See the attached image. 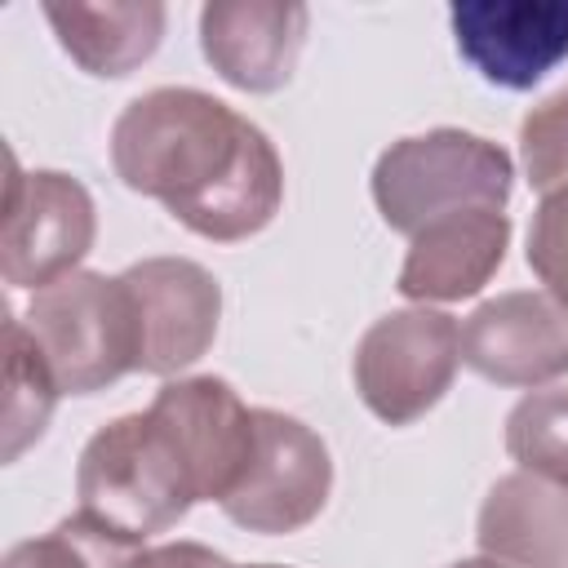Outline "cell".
<instances>
[{"instance_id": "cell-21", "label": "cell", "mask_w": 568, "mask_h": 568, "mask_svg": "<svg viewBox=\"0 0 568 568\" xmlns=\"http://www.w3.org/2000/svg\"><path fill=\"white\" fill-rule=\"evenodd\" d=\"M155 568H231V559L200 541H164L155 546Z\"/></svg>"}, {"instance_id": "cell-20", "label": "cell", "mask_w": 568, "mask_h": 568, "mask_svg": "<svg viewBox=\"0 0 568 568\" xmlns=\"http://www.w3.org/2000/svg\"><path fill=\"white\" fill-rule=\"evenodd\" d=\"M528 266L546 293L568 306V186L541 195L528 226Z\"/></svg>"}, {"instance_id": "cell-6", "label": "cell", "mask_w": 568, "mask_h": 568, "mask_svg": "<svg viewBox=\"0 0 568 568\" xmlns=\"http://www.w3.org/2000/svg\"><path fill=\"white\" fill-rule=\"evenodd\" d=\"M98 235V209L80 178L58 169L27 173L9 155L4 222H0V275L13 288H49L80 271Z\"/></svg>"}, {"instance_id": "cell-10", "label": "cell", "mask_w": 568, "mask_h": 568, "mask_svg": "<svg viewBox=\"0 0 568 568\" xmlns=\"http://www.w3.org/2000/svg\"><path fill=\"white\" fill-rule=\"evenodd\" d=\"M462 359L497 386H546L568 377V306L532 288L497 293L466 315Z\"/></svg>"}, {"instance_id": "cell-13", "label": "cell", "mask_w": 568, "mask_h": 568, "mask_svg": "<svg viewBox=\"0 0 568 568\" xmlns=\"http://www.w3.org/2000/svg\"><path fill=\"white\" fill-rule=\"evenodd\" d=\"M151 408L178 430L200 479V501H222L253 453V408L222 377L164 382Z\"/></svg>"}, {"instance_id": "cell-3", "label": "cell", "mask_w": 568, "mask_h": 568, "mask_svg": "<svg viewBox=\"0 0 568 568\" xmlns=\"http://www.w3.org/2000/svg\"><path fill=\"white\" fill-rule=\"evenodd\" d=\"M510 186V155L466 129H430L399 138L373 164V204L382 222L408 240L422 226L462 209H506Z\"/></svg>"}, {"instance_id": "cell-2", "label": "cell", "mask_w": 568, "mask_h": 568, "mask_svg": "<svg viewBox=\"0 0 568 568\" xmlns=\"http://www.w3.org/2000/svg\"><path fill=\"white\" fill-rule=\"evenodd\" d=\"M75 497L84 515L146 541L186 519L200 501V479L178 430L146 404L89 435L75 466Z\"/></svg>"}, {"instance_id": "cell-11", "label": "cell", "mask_w": 568, "mask_h": 568, "mask_svg": "<svg viewBox=\"0 0 568 568\" xmlns=\"http://www.w3.org/2000/svg\"><path fill=\"white\" fill-rule=\"evenodd\" d=\"M311 9L280 0H209L200 9V49L209 67L244 93H275L293 80Z\"/></svg>"}, {"instance_id": "cell-4", "label": "cell", "mask_w": 568, "mask_h": 568, "mask_svg": "<svg viewBox=\"0 0 568 568\" xmlns=\"http://www.w3.org/2000/svg\"><path fill=\"white\" fill-rule=\"evenodd\" d=\"M22 324L44 351L62 395H93L138 373V320L120 275L71 271L31 293Z\"/></svg>"}, {"instance_id": "cell-15", "label": "cell", "mask_w": 568, "mask_h": 568, "mask_svg": "<svg viewBox=\"0 0 568 568\" xmlns=\"http://www.w3.org/2000/svg\"><path fill=\"white\" fill-rule=\"evenodd\" d=\"M44 18L71 62L89 75H129L142 67L164 36V4H44Z\"/></svg>"}, {"instance_id": "cell-23", "label": "cell", "mask_w": 568, "mask_h": 568, "mask_svg": "<svg viewBox=\"0 0 568 568\" xmlns=\"http://www.w3.org/2000/svg\"><path fill=\"white\" fill-rule=\"evenodd\" d=\"M231 568H284V564H231Z\"/></svg>"}, {"instance_id": "cell-14", "label": "cell", "mask_w": 568, "mask_h": 568, "mask_svg": "<svg viewBox=\"0 0 568 568\" xmlns=\"http://www.w3.org/2000/svg\"><path fill=\"white\" fill-rule=\"evenodd\" d=\"M484 559L506 568H568V493L541 475H501L475 524Z\"/></svg>"}, {"instance_id": "cell-12", "label": "cell", "mask_w": 568, "mask_h": 568, "mask_svg": "<svg viewBox=\"0 0 568 568\" xmlns=\"http://www.w3.org/2000/svg\"><path fill=\"white\" fill-rule=\"evenodd\" d=\"M510 217L506 209H462L408 240L399 266V293L408 302H462L475 297L506 262Z\"/></svg>"}, {"instance_id": "cell-17", "label": "cell", "mask_w": 568, "mask_h": 568, "mask_svg": "<svg viewBox=\"0 0 568 568\" xmlns=\"http://www.w3.org/2000/svg\"><path fill=\"white\" fill-rule=\"evenodd\" d=\"M58 377L36 346L31 328L9 315L4 320V462H18L49 426V413L58 404Z\"/></svg>"}, {"instance_id": "cell-8", "label": "cell", "mask_w": 568, "mask_h": 568, "mask_svg": "<svg viewBox=\"0 0 568 568\" xmlns=\"http://www.w3.org/2000/svg\"><path fill=\"white\" fill-rule=\"evenodd\" d=\"M138 320V373H182L217 337L222 288L191 257H142L120 271Z\"/></svg>"}, {"instance_id": "cell-19", "label": "cell", "mask_w": 568, "mask_h": 568, "mask_svg": "<svg viewBox=\"0 0 568 568\" xmlns=\"http://www.w3.org/2000/svg\"><path fill=\"white\" fill-rule=\"evenodd\" d=\"M519 155L532 191L568 186V84L541 98L519 124Z\"/></svg>"}, {"instance_id": "cell-9", "label": "cell", "mask_w": 568, "mask_h": 568, "mask_svg": "<svg viewBox=\"0 0 568 568\" xmlns=\"http://www.w3.org/2000/svg\"><path fill=\"white\" fill-rule=\"evenodd\" d=\"M457 53L497 89L524 93L568 58V4L470 0L448 9Z\"/></svg>"}, {"instance_id": "cell-1", "label": "cell", "mask_w": 568, "mask_h": 568, "mask_svg": "<svg viewBox=\"0 0 568 568\" xmlns=\"http://www.w3.org/2000/svg\"><path fill=\"white\" fill-rule=\"evenodd\" d=\"M115 178L160 200L186 231L235 244L271 226L284 204L275 142L204 89L164 84L133 98L111 124Z\"/></svg>"}, {"instance_id": "cell-5", "label": "cell", "mask_w": 568, "mask_h": 568, "mask_svg": "<svg viewBox=\"0 0 568 568\" xmlns=\"http://www.w3.org/2000/svg\"><path fill=\"white\" fill-rule=\"evenodd\" d=\"M462 364V324L430 306L373 320L355 346L351 373L364 408L386 426L426 417L453 386Z\"/></svg>"}, {"instance_id": "cell-22", "label": "cell", "mask_w": 568, "mask_h": 568, "mask_svg": "<svg viewBox=\"0 0 568 568\" xmlns=\"http://www.w3.org/2000/svg\"><path fill=\"white\" fill-rule=\"evenodd\" d=\"M448 568H506V564H497V559H457Z\"/></svg>"}, {"instance_id": "cell-7", "label": "cell", "mask_w": 568, "mask_h": 568, "mask_svg": "<svg viewBox=\"0 0 568 568\" xmlns=\"http://www.w3.org/2000/svg\"><path fill=\"white\" fill-rule=\"evenodd\" d=\"M333 488L328 444L280 408H253V453L235 488L217 501L222 515L248 532H297L306 528Z\"/></svg>"}, {"instance_id": "cell-18", "label": "cell", "mask_w": 568, "mask_h": 568, "mask_svg": "<svg viewBox=\"0 0 568 568\" xmlns=\"http://www.w3.org/2000/svg\"><path fill=\"white\" fill-rule=\"evenodd\" d=\"M506 453L519 470L541 475L568 493V386L524 395L506 417Z\"/></svg>"}, {"instance_id": "cell-16", "label": "cell", "mask_w": 568, "mask_h": 568, "mask_svg": "<svg viewBox=\"0 0 568 568\" xmlns=\"http://www.w3.org/2000/svg\"><path fill=\"white\" fill-rule=\"evenodd\" d=\"M0 568H155V550L84 510L53 524L44 537H27L4 550Z\"/></svg>"}]
</instances>
